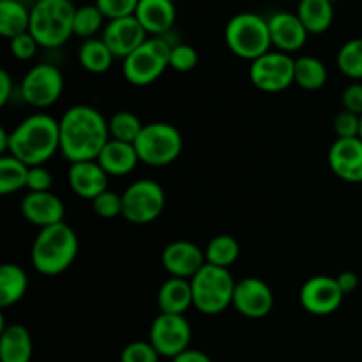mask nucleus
Here are the masks:
<instances>
[{
	"label": "nucleus",
	"instance_id": "1",
	"mask_svg": "<svg viewBox=\"0 0 362 362\" xmlns=\"http://www.w3.org/2000/svg\"><path fill=\"white\" fill-rule=\"evenodd\" d=\"M60 154L69 163L95 161L110 140L108 120L90 105H74L59 119Z\"/></svg>",
	"mask_w": 362,
	"mask_h": 362
},
{
	"label": "nucleus",
	"instance_id": "2",
	"mask_svg": "<svg viewBox=\"0 0 362 362\" xmlns=\"http://www.w3.org/2000/svg\"><path fill=\"white\" fill-rule=\"evenodd\" d=\"M57 152H60L59 120L48 113H32L9 133L7 154L25 165L45 166Z\"/></svg>",
	"mask_w": 362,
	"mask_h": 362
},
{
	"label": "nucleus",
	"instance_id": "3",
	"mask_svg": "<svg viewBox=\"0 0 362 362\" xmlns=\"http://www.w3.org/2000/svg\"><path fill=\"white\" fill-rule=\"evenodd\" d=\"M80 250L78 235L69 225H59L41 228L32 243V267L42 276H59L74 264Z\"/></svg>",
	"mask_w": 362,
	"mask_h": 362
},
{
	"label": "nucleus",
	"instance_id": "4",
	"mask_svg": "<svg viewBox=\"0 0 362 362\" xmlns=\"http://www.w3.org/2000/svg\"><path fill=\"white\" fill-rule=\"evenodd\" d=\"M73 0H35L30 7V32L41 48H60L74 35Z\"/></svg>",
	"mask_w": 362,
	"mask_h": 362
},
{
	"label": "nucleus",
	"instance_id": "5",
	"mask_svg": "<svg viewBox=\"0 0 362 362\" xmlns=\"http://www.w3.org/2000/svg\"><path fill=\"white\" fill-rule=\"evenodd\" d=\"M225 41L233 55L253 62L272 49L267 18L250 11L235 14L225 27Z\"/></svg>",
	"mask_w": 362,
	"mask_h": 362
},
{
	"label": "nucleus",
	"instance_id": "6",
	"mask_svg": "<svg viewBox=\"0 0 362 362\" xmlns=\"http://www.w3.org/2000/svg\"><path fill=\"white\" fill-rule=\"evenodd\" d=\"M235 283L228 269L205 264L191 279L194 308L207 317L221 315L232 306Z\"/></svg>",
	"mask_w": 362,
	"mask_h": 362
},
{
	"label": "nucleus",
	"instance_id": "7",
	"mask_svg": "<svg viewBox=\"0 0 362 362\" xmlns=\"http://www.w3.org/2000/svg\"><path fill=\"white\" fill-rule=\"evenodd\" d=\"M172 46L168 37H148L140 48L122 60V74L127 83L147 87L158 81L170 67Z\"/></svg>",
	"mask_w": 362,
	"mask_h": 362
},
{
	"label": "nucleus",
	"instance_id": "8",
	"mask_svg": "<svg viewBox=\"0 0 362 362\" xmlns=\"http://www.w3.org/2000/svg\"><path fill=\"white\" fill-rule=\"evenodd\" d=\"M134 148L140 163L161 168L179 159L184 148V138L173 124L151 122L144 126L140 136L134 141Z\"/></svg>",
	"mask_w": 362,
	"mask_h": 362
},
{
	"label": "nucleus",
	"instance_id": "9",
	"mask_svg": "<svg viewBox=\"0 0 362 362\" xmlns=\"http://www.w3.org/2000/svg\"><path fill=\"white\" fill-rule=\"evenodd\" d=\"M165 207V189L152 179L134 180L122 193V218L133 225H148L156 221Z\"/></svg>",
	"mask_w": 362,
	"mask_h": 362
},
{
	"label": "nucleus",
	"instance_id": "10",
	"mask_svg": "<svg viewBox=\"0 0 362 362\" xmlns=\"http://www.w3.org/2000/svg\"><path fill=\"white\" fill-rule=\"evenodd\" d=\"M64 92L62 71L48 62L32 66L20 81V95L28 106L37 110L49 108Z\"/></svg>",
	"mask_w": 362,
	"mask_h": 362
},
{
	"label": "nucleus",
	"instance_id": "11",
	"mask_svg": "<svg viewBox=\"0 0 362 362\" xmlns=\"http://www.w3.org/2000/svg\"><path fill=\"white\" fill-rule=\"evenodd\" d=\"M250 80L258 90L278 94L296 83V59L271 49L250 64Z\"/></svg>",
	"mask_w": 362,
	"mask_h": 362
},
{
	"label": "nucleus",
	"instance_id": "12",
	"mask_svg": "<svg viewBox=\"0 0 362 362\" xmlns=\"http://www.w3.org/2000/svg\"><path fill=\"white\" fill-rule=\"evenodd\" d=\"M193 329L184 315L159 313L148 329V341L166 359H173L186 352L191 345Z\"/></svg>",
	"mask_w": 362,
	"mask_h": 362
},
{
	"label": "nucleus",
	"instance_id": "13",
	"mask_svg": "<svg viewBox=\"0 0 362 362\" xmlns=\"http://www.w3.org/2000/svg\"><path fill=\"white\" fill-rule=\"evenodd\" d=\"M345 293L339 288L336 278L318 274L306 279L300 286L299 300L304 311L315 317H327L341 308Z\"/></svg>",
	"mask_w": 362,
	"mask_h": 362
},
{
	"label": "nucleus",
	"instance_id": "14",
	"mask_svg": "<svg viewBox=\"0 0 362 362\" xmlns=\"http://www.w3.org/2000/svg\"><path fill=\"white\" fill-rule=\"evenodd\" d=\"M232 306L243 317L260 320V318L267 317L274 308V293H272L269 283L250 276V278H243L235 283Z\"/></svg>",
	"mask_w": 362,
	"mask_h": 362
},
{
	"label": "nucleus",
	"instance_id": "15",
	"mask_svg": "<svg viewBox=\"0 0 362 362\" xmlns=\"http://www.w3.org/2000/svg\"><path fill=\"white\" fill-rule=\"evenodd\" d=\"M205 264V251L193 240H172L161 253V265L170 278L193 279Z\"/></svg>",
	"mask_w": 362,
	"mask_h": 362
},
{
	"label": "nucleus",
	"instance_id": "16",
	"mask_svg": "<svg viewBox=\"0 0 362 362\" xmlns=\"http://www.w3.org/2000/svg\"><path fill=\"white\" fill-rule=\"evenodd\" d=\"M151 35L145 32L140 21L134 16L119 18V20L106 21L105 30L101 32V39L106 42L110 52L115 59H127L136 48H140Z\"/></svg>",
	"mask_w": 362,
	"mask_h": 362
},
{
	"label": "nucleus",
	"instance_id": "17",
	"mask_svg": "<svg viewBox=\"0 0 362 362\" xmlns=\"http://www.w3.org/2000/svg\"><path fill=\"white\" fill-rule=\"evenodd\" d=\"M331 172L349 184H362V140L336 138L327 152Z\"/></svg>",
	"mask_w": 362,
	"mask_h": 362
},
{
	"label": "nucleus",
	"instance_id": "18",
	"mask_svg": "<svg viewBox=\"0 0 362 362\" xmlns=\"http://www.w3.org/2000/svg\"><path fill=\"white\" fill-rule=\"evenodd\" d=\"M269 32H271L272 48L283 53H297L304 48L310 32L299 20L297 13L290 11H276L267 18Z\"/></svg>",
	"mask_w": 362,
	"mask_h": 362
},
{
	"label": "nucleus",
	"instance_id": "19",
	"mask_svg": "<svg viewBox=\"0 0 362 362\" xmlns=\"http://www.w3.org/2000/svg\"><path fill=\"white\" fill-rule=\"evenodd\" d=\"M20 212L30 225L37 226L39 230L46 226L64 223L66 207L64 202L52 191L46 193H27L21 198Z\"/></svg>",
	"mask_w": 362,
	"mask_h": 362
},
{
	"label": "nucleus",
	"instance_id": "20",
	"mask_svg": "<svg viewBox=\"0 0 362 362\" xmlns=\"http://www.w3.org/2000/svg\"><path fill=\"white\" fill-rule=\"evenodd\" d=\"M67 182L76 197L92 202L108 189V173L98 161L71 163Z\"/></svg>",
	"mask_w": 362,
	"mask_h": 362
},
{
	"label": "nucleus",
	"instance_id": "21",
	"mask_svg": "<svg viewBox=\"0 0 362 362\" xmlns=\"http://www.w3.org/2000/svg\"><path fill=\"white\" fill-rule=\"evenodd\" d=\"M134 18L151 37H165L177 20L175 2L172 0H140Z\"/></svg>",
	"mask_w": 362,
	"mask_h": 362
},
{
	"label": "nucleus",
	"instance_id": "22",
	"mask_svg": "<svg viewBox=\"0 0 362 362\" xmlns=\"http://www.w3.org/2000/svg\"><path fill=\"white\" fill-rule=\"evenodd\" d=\"M95 161L101 165V168L108 173V177H124L129 175L140 163L138 152L134 144H126V141L112 140L101 151Z\"/></svg>",
	"mask_w": 362,
	"mask_h": 362
},
{
	"label": "nucleus",
	"instance_id": "23",
	"mask_svg": "<svg viewBox=\"0 0 362 362\" xmlns=\"http://www.w3.org/2000/svg\"><path fill=\"white\" fill-rule=\"evenodd\" d=\"M34 354L32 334L25 325H2L0 332V362H30Z\"/></svg>",
	"mask_w": 362,
	"mask_h": 362
},
{
	"label": "nucleus",
	"instance_id": "24",
	"mask_svg": "<svg viewBox=\"0 0 362 362\" xmlns=\"http://www.w3.org/2000/svg\"><path fill=\"white\" fill-rule=\"evenodd\" d=\"M159 313L186 315L193 304V288L191 279L168 278L158 290Z\"/></svg>",
	"mask_w": 362,
	"mask_h": 362
},
{
	"label": "nucleus",
	"instance_id": "25",
	"mask_svg": "<svg viewBox=\"0 0 362 362\" xmlns=\"http://www.w3.org/2000/svg\"><path fill=\"white\" fill-rule=\"evenodd\" d=\"M296 13L310 35L324 34L334 21V0H299Z\"/></svg>",
	"mask_w": 362,
	"mask_h": 362
},
{
	"label": "nucleus",
	"instance_id": "26",
	"mask_svg": "<svg viewBox=\"0 0 362 362\" xmlns=\"http://www.w3.org/2000/svg\"><path fill=\"white\" fill-rule=\"evenodd\" d=\"M28 290V276L18 264H2L0 267V308L14 306Z\"/></svg>",
	"mask_w": 362,
	"mask_h": 362
},
{
	"label": "nucleus",
	"instance_id": "27",
	"mask_svg": "<svg viewBox=\"0 0 362 362\" xmlns=\"http://www.w3.org/2000/svg\"><path fill=\"white\" fill-rule=\"evenodd\" d=\"M30 7L23 0H0V34L7 41L30 28Z\"/></svg>",
	"mask_w": 362,
	"mask_h": 362
},
{
	"label": "nucleus",
	"instance_id": "28",
	"mask_svg": "<svg viewBox=\"0 0 362 362\" xmlns=\"http://www.w3.org/2000/svg\"><path fill=\"white\" fill-rule=\"evenodd\" d=\"M115 60L113 53L103 41L101 35L99 37L85 39L78 48V62L83 67L87 73L92 74H105L112 69V64Z\"/></svg>",
	"mask_w": 362,
	"mask_h": 362
},
{
	"label": "nucleus",
	"instance_id": "29",
	"mask_svg": "<svg viewBox=\"0 0 362 362\" xmlns=\"http://www.w3.org/2000/svg\"><path fill=\"white\" fill-rule=\"evenodd\" d=\"M327 67L318 57L300 55L296 59V85L304 90H320L327 83Z\"/></svg>",
	"mask_w": 362,
	"mask_h": 362
},
{
	"label": "nucleus",
	"instance_id": "30",
	"mask_svg": "<svg viewBox=\"0 0 362 362\" xmlns=\"http://www.w3.org/2000/svg\"><path fill=\"white\" fill-rule=\"evenodd\" d=\"M205 262L216 267L228 269L239 260L240 257V244L239 240L228 233L212 237L205 246Z\"/></svg>",
	"mask_w": 362,
	"mask_h": 362
},
{
	"label": "nucleus",
	"instance_id": "31",
	"mask_svg": "<svg viewBox=\"0 0 362 362\" xmlns=\"http://www.w3.org/2000/svg\"><path fill=\"white\" fill-rule=\"evenodd\" d=\"M28 170L30 166L25 165L20 159L9 154L2 156L0 158V194L7 197L27 187Z\"/></svg>",
	"mask_w": 362,
	"mask_h": 362
},
{
	"label": "nucleus",
	"instance_id": "32",
	"mask_svg": "<svg viewBox=\"0 0 362 362\" xmlns=\"http://www.w3.org/2000/svg\"><path fill=\"white\" fill-rule=\"evenodd\" d=\"M144 126L145 124L141 122L140 117L136 113L129 112V110H120V112L113 113L108 119L110 138L126 141V144H134L136 138L140 136Z\"/></svg>",
	"mask_w": 362,
	"mask_h": 362
},
{
	"label": "nucleus",
	"instance_id": "33",
	"mask_svg": "<svg viewBox=\"0 0 362 362\" xmlns=\"http://www.w3.org/2000/svg\"><path fill=\"white\" fill-rule=\"evenodd\" d=\"M336 66L352 81H362V37L349 39L339 46Z\"/></svg>",
	"mask_w": 362,
	"mask_h": 362
},
{
	"label": "nucleus",
	"instance_id": "34",
	"mask_svg": "<svg viewBox=\"0 0 362 362\" xmlns=\"http://www.w3.org/2000/svg\"><path fill=\"white\" fill-rule=\"evenodd\" d=\"M108 21L105 18V14L99 11V7L95 4H87V6L76 7V13H74V35L85 39L98 37L99 32L105 30L106 23Z\"/></svg>",
	"mask_w": 362,
	"mask_h": 362
},
{
	"label": "nucleus",
	"instance_id": "35",
	"mask_svg": "<svg viewBox=\"0 0 362 362\" xmlns=\"http://www.w3.org/2000/svg\"><path fill=\"white\" fill-rule=\"evenodd\" d=\"M200 62V55H198L197 48L186 42H179V45L172 46V53H170V67L177 73H191L194 67Z\"/></svg>",
	"mask_w": 362,
	"mask_h": 362
},
{
	"label": "nucleus",
	"instance_id": "36",
	"mask_svg": "<svg viewBox=\"0 0 362 362\" xmlns=\"http://www.w3.org/2000/svg\"><path fill=\"white\" fill-rule=\"evenodd\" d=\"M90 204L94 214L103 219H113L122 216V194L115 193V191L106 189L105 193H101L98 198H94Z\"/></svg>",
	"mask_w": 362,
	"mask_h": 362
},
{
	"label": "nucleus",
	"instance_id": "37",
	"mask_svg": "<svg viewBox=\"0 0 362 362\" xmlns=\"http://www.w3.org/2000/svg\"><path fill=\"white\" fill-rule=\"evenodd\" d=\"M161 356L151 341H131L120 352V362H159Z\"/></svg>",
	"mask_w": 362,
	"mask_h": 362
},
{
	"label": "nucleus",
	"instance_id": "38",
	"mask_svg": "<svg viewBox=\"0 0 362 362\" xmlns=\"http://www.w3.org/2000/svg\"><path fill=\"white\" fill-rule=\"evenodd\" d=\"M140 0H95V6L99 7L108 21L119 20V18L134 16Z\"/></svg>",
	"mask_w": 362,
	"mask_h": 362
},
{
	"label": "nucleus",
	"instance_id": "39",
	"mask_svg": "<svg viewBox=\"0 0 362 362\" xmlns=\"http://www.w3.org/2000/svg\"><path fill=\"white\" fill-rule=\"evenodd\" d=\"M39 48H41V46H39V42L35 41V37L30 32H25V34L9 39L11 55H13L14 59L21 60V62H27V60L34 59Z\"/></svg>",
	"mask_w": 362,
	"mask_h": 362
},
{
	"label": "nucleus",
	"instance_id": "40",
	"mask_svg": "<svg viewBox=\"0 0 362 362\" xmlns=\"http://www.w3.org/2000/svg\"><path fill=\"white\" fill-rule=\"evenodd\" d=\"M332 129H334L336 138H357L361 131V117L343 110L336 113L332 120Z\"/></svg>",
	"mask_w": 362,
	"mask_h": 362
},
{
	"label": "nucleus",
	"instance_id": "41",
	"mask_svg": "<svg viewBox=\"0 0 362 362\" xmlns=\"http://www.w3.org/2000/svg\"><path fill=\"white\" fill-rule=\"evenodd\" d=\"M52 186L53 177L49 170H46L45 166H30L27 179L28 193H46L52 191Z\"/></svg>",
	"mask_w": 362,
	"mask_h": 362
},
{
	"label": "nucleus",
	"instance_id": "42",
	"mask_svg": "<svg viewBox=\"0 0 362 362\" xmlns=\"http://www.w3.org/2000/svg\"><path fill=\"white\" fill-rule=\"evenodd\" d=\"M341 105L343 110L352 112L356 115H362V83L361 81H354V83L346 85L345 90L341 94Z\"/></svg>",
	"mask_w": 362,
	"mask_h": 362
},
{
	"label": "nucleus",
	"instance_id": "43",
	"mask_svg": "<svg viewBox=\"0 0 362 362\" xmlns=\"http://www.w3.org/2000/svg\"><path fill=\"white\" fill-rule=\"evenodd\" d=\"M14 81L11 78L9 71L0 69V106H6L13 98Z\"/></svg>",
	"mask_w": 362,
	"mask_h": 362
},
{
	"label": "nucleus",
	"instance_id": "44",
	"mask_svg": "<svg viewBox=\"0 0 362 362\" xmlns=\"http://www.w3.org/2000/svg\"><path fill=\"white\" fill-rule=\"evenodd\" d=\"M336 281H338L339 288H341V292L345 293V296L356 292L357 286H359V278H357V274L354 271L339 272V274L336 276Z\"/></svg>",
	"mask_w": 362,
	"mask_h": 362
},
{
	"label": "nucleus",
	"instance_id": "45",
	"mask_svg": "<svg viewBox=\"0 0 362 362\" xmlns=\"http://www.w3.org/2000/svg\"><path fill=\"white\" fill-rule=\"evenodd\" d=\"M172 362H212L211 357L205 352L197 349H187L186 352L179 354L177 357H173Z\"/></svg>",
	"mask_w": 362,
	"mask_h": 362
},
{
	"label": "nucleus",
	"instance_id": "46",
	"mask_svg": "<svg viewBox=\"0 0 362 362\" xmlns=\"http://www.w3.org/2000/svg\"><path fill=\"white\" fill-rule=\"evenodd\" d=\"M0 152L2 156L9 152V131L6 127H0Z\"/></svg>",
	"mask_w": 362,
	"mask_h": 362
},
{
	"label": "nucleus",
	"instance_id": "47",
	"mask_svg": "<svg viewBox=\"0 0 362 362\" xmlns=\"http://www.w3.org/2000/svg\"><path fill=\"white\" fill-rule=\"evenodd\" d=\"M359 138L362 140V115H361V131H359Z\"/></svg>",
	"mask_w": 362,
	"mask_h": 362
},
{
	"label": "nucleus",
	"instance_id": "48",
	"mask_svg": "<svg viewBox=\"0 0 362 362\" xmlns=\"http://www.w3.org/2000/svg\"><path fill=\"white\" fill-rule=\"evenodd\" d=\"M172 2H179V0H172Z\"/></svg>",
	"mask_w": 362,
	"mask_h": 362
}]
</instances>
